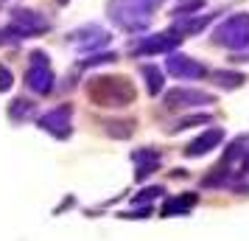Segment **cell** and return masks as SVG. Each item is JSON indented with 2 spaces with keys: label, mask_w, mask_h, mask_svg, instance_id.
<instances>
[{
  "label": "cell",
  "mask_w": 249,
  "mask_h": 241,
  "mask_svg": "<svg viewBox=\"0 0 249 241\" xmlns=\"http://www.w3.org/2000/svg\"><path fill=\"white\" fill-rule=\"evenodd\" d=\"M249 174V135H238L227 143L224 157L202 180L204 188H235Z\"/></svg>",
  "instance_id": "6da1fadb"
},
{
  "label": "cell",
  "mask_w": 249,
  "mask_h": 241,
  "mask_svg": "<svg viewBox=\"0 0 249 241\" xmlns=\"http://www.w3.org/2000/svg\"><path fill=\"white\" fill-rule=\"evenodd\" d=\"M87 98L98 110H124L129 104H135L137 87L126 76H109L98 73L87 81Z\"/></svg>",
  "instance_id": "7a4b0ae2"
},
{
  "label": "cell",
  "mask_w": 249,
  "mask_h": 241,
  "mask_svg": "<svg viewBox=\"0 0 249 241\" xmlns=\"http://www.w3.org/2000/svg\"><path fill=\"white\" fill-rule=\"evenodd\" d=\"M162 0H107V17L126 34L146 31Z\"/></svg>",
  "instance_id": "3957f363"
},
{
  "label": "cell",
  "mask_w": 249,
  "mask_h": 241,
  "mask_svg": "<svg viewBox=\"0 0 249 241\" xmlns=\"http://www.w3.org/2000/svg\"><path fill=\"white\" fill-rule=\"evenodd\" d=\"M215 45L227 48V51H249V14L238 12L232 17H227L213 28L210 34Z\"/></svg>",
  "instance_id": "277c9868"
},
{
  "label": "cell",
  "mask_w": 249,
  "mask_h": 241,
  "mask_svg": "<svg viewBox=\"0 0 249 241\" xmlns=\"http://www.w3.org/2000/svg\"><path fill=\"white\" fill-rule=\"evenodd\" d=\"M25 87L36 95H48L56 87V73L51 68V56L45 51H31L28 54V68H25Z\"/></svg>",
  "instance_id": "5b68a950"
},
{
  "label": "cell",
  "mask_w": 249,
  "mask_h": 241,
  "mask_svg": "<svg viewBox=\"0 0 249 241\" xmlns=\"http://www.w3.org/2000/svg\"><path fill=\"white\" fill-rule=\"evenodd\" d=\"M39 129L48 132L56 140H68L73 135V107L70 104H59L53 110H48L45 115H39Z\"/></svg>",
  "instance_id": "8992f818"
},
{
  "label": "cell",
  "mask_w": 249,
  "mask_h": 241,
  "mask_svg": "<svg viewBox=\"0 0 249 241\" xmlns=\"http://www.w3.org/2000/svg\"><path fill=\"white\" fill-rule=\"evenodd\" d=\"M109 31L107 28H101L98 23H87V25H79V28H73L68 34V42L76 51H81V54H95L98 48L109 45Z\"/></svg>",
  "instance_id": "52a82bcc"
},
{
  "label": "cell",
  "mask_w": 249,
  "mask_h": 241,
  "mask_svg": "<svg viewBox=\"0 0 249 241\" xmlns=\"http://www.w3.org/2000/svg\"><path fill=\"white\" fill-rule=\"evenodd\" d=\"M179 42H182V37L174 34V31H165V34H148V37H140L137 42H132V45H129V54H132V56L171 54V51H177Z\"/></svg>",
  "instance_id": "ba28073f"
},
{
  "label": "cell",
  "mask_w": 249,
  "mask_h": 241,
  "mask_svg": "<svg viewBox=\"0 0 249 241\" xmlns=\"http://www.w3.org/2000/svg\"><path fill=\"white\" fill-rule=\"evenodd\" d=\"M165 110H193V107H207L215 104V95L207 90H196V87H174L162 95Z\"/></svg>",
  "instance_id": "9c48e42d"
},
{
  "label": "cell",
  "mask_w": 249,
  "mask_h": 241,
  "mask_svg": "<svg viewBox=\"0 0 249 241\" xmlns=\"http://www.w3.org/2000/svg\"><path fill=\"white\" fill-rule=\"evenodd\" d=\"M165 70H168L174 79H182V81L204 79V76L210 73L202 62H196V59L188 56V54H174V51H171V56L165 59Z\"/></svg>",
  "instance_id": "30bf717a"
},
{
  "label": "cell",
  "mask_w": 249,
  "mask_h": 241,
  "mask_svg": "<svg viewBox=\"0 0 249 241\" xmlns=\"http://www.w3.org/2000/svg\"><path fill=\"white\" fill-rule=\"evenodd\" d=\"M9 23L17 25V28L23 31L25 39H28V37H36V34H45V31H51V25H53L45 14L34 12V9H14Z\"/></svg>",
  "instance_id": "8fae6325"
},
{
  "label": "cell",
  "mask_w": 249,
  "mask_h": 241,
  "mask_svg": "<svg viewBox=\"0 0 249 241\" xmlns=\"http://www.w3.org/2000/svg\"><path fill=\"white\" fill-rule=\"evenodd\" d=\"M221 140H224V129L207 127L202 135H199V138L188 143L185 157H191V160H196V157H204V154H210L213 149H218V146H221Z\"/></svg>",
  "instance_id": "7c38bea8"
},
{
  "label": "cell",
  "mask_w": 249,
  "mask_h": 241,
  "mask_svg": "<svg viewBox=\"0 0 249 241\" xmlns=\"http://www.w3.org/2000/svg\"><path fill=\"white\" fill-rule=\"evenodd\" d=\"M132 163H135V180L137 183H143V180H148V177L160 168V163H162V151L151 149V146L135 149L132 151Z\"/></svg>",
  "instance_id": "4fadbf2b"
},
{
  "label": "cell",
  "mask_w": 249,
  "mask_h": 241,
  "mask_svg": "<svg viewBox=\"0 0 249 241\" xmlns=\"http://www.w3.org/2000/svg\"><path fill=\"white\" fill-rule=\"evenodd\" d=\"M215 14H218V12L196 14V17H193V14H191V17H179V20L174 23V28H171V31H174V34H179L182 39H185V37H193V34H199L202 28H207V25L213 23Z\"/></svg>",
  "instance_id": "5bb4252c"
},
{
  "label": "cell",
  "mask_w": 249,
  "mask_h": 241,
  "mask_svg": "<svg viewBox=\"0 0 249 241\" xmlns=\"http://www.w3.org/2000/svg\"><path fill=\"white\" fill-rule=\"evenodd\" d=\"M196 202H199V196H196V194L168 196V199H165V205L160 207V216H165V219H171V216H188Z\"/></svg>",
  "instance_id": "9a60e30c"
},
{
  "label": "cell",
  "mask_w": 249,
  "mask_h": 241,
  "mask_svg": "<svg viewBox=\"0 0 249 241\" xmlns=\"http://www.w3.org/2000/svg\"><path fill=\"white\" fill-rule=\"evenodd\" d=\"M36 115V104L31 101V98H25V95H20V98H14L12 104H9V121L12 124H25V121H31Z\"/></svg>",
  "instance_id": "2e32d148"
},
{
  "label": "cell",
  "mask_w": 249,
  "mask_h": 241,
  "mask_svg": "<svg viewBox=\"0 0 249 241\" xmlns=\"http://www.w3.org/2000/svg\"><path fill=\"white\" fill-rule=\"evenodd\" d=\"M210 79H213L215 87H221V90H238L244 81H247V76L244 73H235V70H213V73H207Z\"/></svg>",
  "instance_id": "e0dca14e"
},
{
  "label": "cell",
  "mask_w": 249,
  "mask_h": 241,
  "mask_svg": "<svg viewBox=\"0 0 249 241\" xmlns=\"http://www.w3.org/2000/svg\"><path fill=\"white\" fill-rule=\"evenodd\" d=\"M135 127H137V121H132V118H126V121H104V132L115 140L132 138L135 135Z\"/></svg>",
  "instance_id": "ac0fdd59"
},
{
  "label": "cell",
  "mask_w": 249,
  "mask_h": 241,
  "mask_svg": "<svg viewBox=\"0 0 249 241\" xmlns=\"http://www.w3.org/2000/svg\"><path fill=\"white\" fill-rule=\"evenodd\" d=\"M140 73H143V79H146L148 95H160L162 84H165V73H162L157 65H143V68H140Z\"/></svg>",
  "instance_id": "d6986e66"
},
{
  "label": "cell",
  "mask_w": 249,
  "mask_h": 241,
  "mask_svg": "<svg viewBox=\"0 0 249 241\" xmlns=\"http://www.w3.org/2000/svg\"><path fill=\"white\" fill-rule=\"evenodd\" d=\"M210 121H213L210 115H185V118H179L174 127H168V135H177V132L191 129V127H204V124H210Z\"/></svg>",
  "instance_id": "ffe728a7"
},
{
  "label": "cell",
  "mask_w": 249,
  "mask_h": 241,
  "mask_svg": "<svg viewBox=\"0 0 249 241\" xmlns=\"http://www.w3.org/2000/svg\"><path fill=\"white\" fill-rule=\"evenodd\" d=\"M25 37H23V31L17 28V25H6V28H0V45H17V42H23Z\"/></svg>",
  "instance_id": "44dd1931"
},
{
  "label": "cell",
  "mask_w": 249,
  "mask_h": 241,
  "mask_svg": "<svg viewBox=\"0 0 249 241\" xmlns=\"http://www.w3.org/2000/svg\"><path fill=\"white\" fill-rule=\"evenodd\" d=\"M115 59H118V54H98V51H95V54H90L87 59H81L79 65L81 68H98V65H109Z\"/></svg>",
  "instance_id": "7402d4cb"
},
{
  "label": "cell",
  "mask_w": 249,
  "mask_h": 241,
  "mask_svg": "<svg viewBox=\"0 0 249 241\" xmlns=\"http://www.w3.org/2000/svg\"><path fill=\"white\" fill-rule=\"evenodd\" d=\"M160 194H165L160 185H148V188H143V191H140L132 202H135V205H146V202H151V199H154V196H160Z\"/></svg>",
  "instance_id": "603a6c76"
},
{
  "label": "cell",
  "mask_w": 249,
  "mask_h": 241,
  "mask_svg": "<svg viewBox=\"0 0 249 241\" xmlns=\"http://www.w3.org/2000/svg\"><path fill=\"white\" fill-rule=\"evenodd\" d=\"M12 84H14L12 70H9L6 65H3V62H0V93H9V90H12Z\"/></svg>",
  "instance_id": "cb8c5ba5"
},
{
  "label": "cell",
  "mask_w": 249,
  "mask_h": 241,
  "mask_svg": "<svg viewBox=\"0 0 249 241\" xmlns=\"http://www.w3.org/2000/svg\"><path fill=\"white\" fill-rule=\"evenodd\" d=\"M65 3H68V0H59V6H65Z\"/></svg>",
  "instance_id": "d4e9b609"
}]
</instances>
